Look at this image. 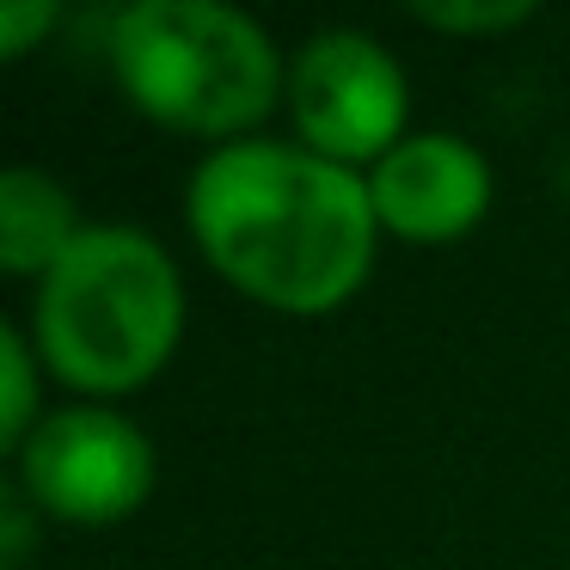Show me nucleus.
Returning a JSON list of instances; mask_svg holds the SVG:
<instances>
[{
	"mask_svg": "<svg viewBox=\"0 0 570 570\" xmlns=\"http://www.w3.org/2000/svg\"><path fill=\"white\" fill-rule=\"evenodd\" d=\"M185 234L215 276L283 320L344 313L381 258L368 178L295 136L209 148L185 178Z\"/></svg>",
	"mask_w": 570,
	"mask_h": 570,
	"instance_id": "nucleus-1",
	"label": "nucleus"
},
{
	"mask_svg": "<svg viewBox=\"0 0 570 570\" xmlns=\"http://www.w3.org/2000/svg\"><path fill=\"white\" fill-rule=\"evenodd\" d=\"M190 325L185 271L136 222H87L50 276L31 283L26 337L56 386L92 405L141 393L178 356Z\"/></svg>",
	"mask_w": 570,
	"mask_h": 570,
	"instance_id": "nucleus-2",
	"label": "nucleus"
},
{
	"mask_svg": "<svg viewBox=\"0 0 570 570\" xmlns=\"http://www.w3.org/2000/svg\"><path fill=\"white\" fill-rule=\"evenodd\" d=\"M105 68L136 117L227 148L258 136L288 92V56L227 0H129L105 19Z\"/></svg>",
	"mask_w": 570,
	"mask_h": 570,
	"instance_id": "nucleus-3",
	"label": "nucleus"
},
{
	"mask_svg": "<svg viewBox=\"0 0 570 570\" xmlns=\"http://www.w3.org/2000/svg\"><path fill=\"white\" fill-rule=\"evenodd\" d=\"M160 460L129 411L68 399L31 430L13 454V484L43 521L68 528H117L136 509H148Z\"/></svg>",
	"mask_w": 570,
	"mask_h": 570,
	"instance_id": "nucleus-4",
	"label": "nucleus"
},
{
	"mask_svg": "<svg viewBox=\"0 0 570 570\" xmlns=\"http://www.w3.org/2000/svg\"><path fill=\"white\" fill-rule=\"evenodd\" d=\"M288 124L325 160L368 173L411 136V80L374 31L325 26L288 56Z\"/></svg>",
	"mask_w": 570,
	"mask_h": 570,
	"instance_id": "nucleus-5",
	"label": "nucleus"
},
{
	"mask_svg": "<svg viewBox=\"0 0 570 570\" xmlns=\"http://www.w3.org/2000/svg\"><path fill=\"white\" fill-rule=\"evenodd\" d=\"M362 178H368L374 222L399 246H454V239L479 234L497 197V173L484 148L454 129H411Z\"/></svg>",
	"mask_w": 570,
	"mask_h": 570,
	"instance_id": "nucleus-6",
	"label": "nucleus"
},
{
	"mask_svg": "<svg viewBox=\"0 0 570 570\" xmlns=\"http://www.w3.org/2000/svg\"><path fill=\"white\" fill-rule=\"evenodd\" d=\"M87 234L75 190L43 166H7L0 173V271L13 283H38L62 264V252Z\"/></svg>",
	"mask_w": 570,
	"mask_h": 570,
	"instance_id": "nucleus-7",
	"label": "nucleus"
},
{
	"mask_svg": "<svg viewBox=\"0 0 570 570\" xmlns=\"http://www.w3.org/2000/svg\"><path fill=\"white\" fill-rule=\"evenodd\" d=\"M43 393H50V368L31 350L26 325H0V448L7 454H19L31 430L56 411Z\"/></svg>",
	"mask_w": 570,
	"mask_h": 570,
	"instance_id": "nucleus-8",
	"label": "nucleus"
},
{
	"mask_svg": "<svg viewBox=\"0 0 570 570\" xmlns=\"http://www.w3.org/2000/svg\"><path fill=\"white\" fill-rule=\"evenodd\" d=\"M411 19H417L423 31H435V38H454V43L484 38L491 43V38H509V31L533 26L540 7H533V0H417Z\"/></svg>",
	"mask_w": 570,
	"mask_h": 570,
	"instance_id": "nucleus-9",
	"label": "nucleus"
},
{
	"mask_svg": "<svg viewBox=\"0 0 570 570\" xmlns=\"http://www.w3.org/2000/svg\"><path fill=\"white\" fill-rule=\"evenodd\" d=\"M56 26H62V7L56 0H0V56L7 62H26Z\"/></svg>",
	"mask_w": 570,
	"mask_h": 570,
	"instance_id": "nucleus-10",
	"label": "nucleus"
},
{
	"mask_svg": "<svg viewBox=\"0 0 570 570\" xmlns=\"http://www.w3.org/2000/svg\"><path fill=\"white\" fill-rule=\"evenodd\" d=\"M38 509L26 503V491L19 484H7V497H0V528H7V540H0V564L19 570L31 558V533H38Z\"/></svg>",
	"mask_w": 570,
	"mask_h": 570,
	"instance_id": "nucleus-11",
	"label": "nucleus"
},
{
	"mask_svg": "<svg viewBox=\"0 0 570 570\" xmlns=\"http://www.w3.org/2000/svg\"><path fill=\"white\" fill-rule=\"evenodd\" d=\"M558 185H564V197H570V148H564V160H558Z\"/></svg>",
	"mask_w": 570,
	"mask_h": 570,
	"instance_id": "nucleus-12",
	"label": "nucleus"
}]
</instances>
